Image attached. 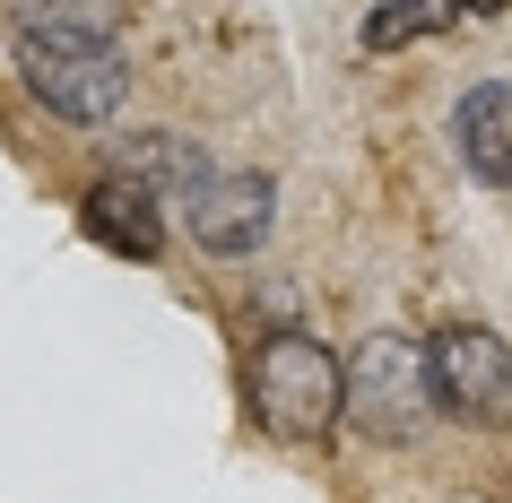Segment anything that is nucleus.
I'll return each instance as SVG.
<instances>
[{"label": "nucleus", "mask_w": 512, "mask_h": 503, "mask_svg": "<svg viewBox=\"0 0 512 503\" xmlns=\"http://www.w3.org/2000/svg\"><path fill=\"white\" fill-rule=\"evenodd\" d=\"M252 417L278 443H330L348 417V365L313 330H270L252 356Z\"/></svg>", "instance_id": "1"}, {"label": "nucleus", "mask_w": 512, "mask_h": 503, "mask_svg": "<svg viewBox=\"0 0 512 503\" xmlns=\"http://www.w3.org/2000/svg\"><path fill=\"white\" fill-rule=\"evenodd\" d=\"M348 417L374 434V443H417L434 417V373H426V347L391 339V330H374V339L348 356Z\"/></svg>", "instance_id": "2"}, {"label": "nucleus", "mask_w": 512, "mask_h": 503, "mask_svg": "<svg viewBox=\"0 0 512 503\" xmlns=\"http://www.w3.org/2000/svg\"><path fill=\"white\" fill-rule=\"evenodd\" d=\"M18 79L44 113L87 122V131L131 105V70H122L113 44H35V35H18Z\"/></svg>", "instance_id": "3"}, {"label": "nucleus", "mask_w": 512, "mask_h": 503, "mask_svg": "<svg viewBox=\"0 0 512 503\" xmlns=\"http://www.w3.org/2000/svg\"><path fill=\"white\" fill-rule=\"evenodd\" d=\"M434 408H452L460 425H512V347L495 330H443L426 347Z\"/></svg>", "instance_id": "4"}, {"label": "nucleus", "mask_w": 512, "mask_h": 503, "mask_svg": "<svg viewBox=\"0 0 512 503\" xmlns=\"http://www.w3.org/2000/svg\"><path fill=\"white\" fill-rule=\"evenodd\" d=\"M183 226L200 252H217V261H243V252H261L278 226V191L270 174H200V183L183 191Z\"/></svg>", "instance_id": "5"}, {"label": "nucleus", "mask_w": 512, "mask_h": 503, "mask_svg": "<svg viewBox=\"0 0 512 503\" xmlns=\"http://www.w3.org/2000/svg\"><path fill=\"white\" fill-rule=\"evenodd\" d=\"M79 235L105 243V252H122V261H165V209H157V191L139 183V174H122V165H113L105 183L79 191Z\"/></svg>", "instance_id": "6"}, {"label": "nucleus", "mask_w": 512, "mask_h": 503, "mask_svg": "<svg viewBox=\"0 0 512 503\" xmlns=\"http://www.w3.org/2000/svg\"><path fill=\"white\" fill-rule=\"evenodd\" d=\"M452 148H460V165H469L478 183L512 191V87H504V79H486V87H469V96H460Z\"/></svg>", "instance_id": "7"}, {"label": "nucleus", "mask_w": 512, "mask_h": 503, "mask_svg": "<svg viewBox=\"0 0 512 503\" xmlns=\"http://www.w3.org/2000/svg\"><path fill=\"white\" fill-rule=\"evenodd\" d=\"M122 0H9V27L35 44H105Z\"/></svg>", "instance_id": "8"}, {"label": "nucleus", "mask_w": 512, "mask_h": 503, "mask_svg": "<svg viewBox=\"0 0 512 503\" xmlns=\"http://www.w3.org/2000/svg\"><path fill=\"white\" fill-rule=\"evenodd\" d=\"M122 174H139L148 191H191L209 165H200V148L174 131H131V148H122Z\"/></svg>", "instance_id": "9"}, {"label": "nucleus", "mask_w": 512, "mask_h": 503, "mask_svg": "<svg viewBox=\"0 0 512 503\" xmlns=\"http://www.w3.org/2000/svg\"><path fill=\"white\" fill-rule=\"evenodd\" d=\"M460 0H382L374 18H365V53H391V44H408V35H434L452 27Z\"/></svg>", "instance_id": "10"}, {"label": "nucleus", "mask_w": 512, "mask_h": 503, "mask_svg": "<svg viewBox=\"0 0 512 503\" xmlns=\"http://www.w3.org/2000/svg\"><path fill=\"white\" fill-rule=\"evenodd\" d=\"M460 9H478V18H504L512 0H460Z\"/></svg>", "instance_id": "11"}]
</instances>
